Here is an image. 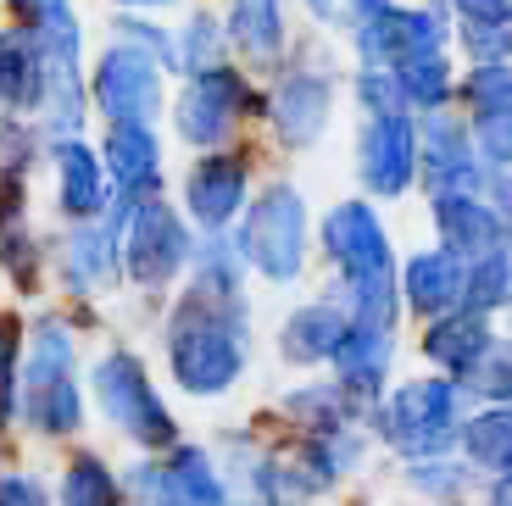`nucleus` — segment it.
Here are the masks:
<instances>
[{
	"instance_id": "nucleus-12",
	"label": "nucleus",
	"mask_w": 512,
	"mask_h": 506,
	"mask_svg": "<svg viewBox=\"0 0 512 506\" xmlns=\"http://www.w3.org/2000/svg\"><path fill=\"white\" fill-rule=\"evenodd\" d=\"M362 173L379 195H401L412 178V128L401 112H379L362 140Z\"/></svg>"
},
{
	"instance_id": "nucleus-3",
	"label": "nucleus",
	"mask_w": 512,
	"mask_h": 506,
	"mask_svg": "<svg viewBox=\"0 0 512 506\" xmlns=\"http://www.w3.org/2000/svg\"><path fill=\"white\" fill-rule=\"evenodd\" d=\"M373 429L401 456H435L457 445L462 429V384L457 379H412L373 406Z\"/></svg>"
},
{
	"instance_id": "nucleus-5",
	"label": "nucleus",
	"mask_w": 512,
	"mask_h": 506,
	"mask_svg": "<svg viewBox=\"0 0 512 506\" xmlns=\"http://www.w3.org/2000/svg\"><path fill=\"white\" fill-rule=\"evenodd\" d=\"M301 245H307V217H301V195L290 190H268L262 201L245 212L240 223V262H251L256 273H268V279H295L301 273Z\"/></svg>"
},
{
	"instance_id": "nucleus-13",
	"label": "nucleus",
	"mask_w": 512,
	"mask_h": 506,
	"mask_svg": "<svg viewBox=\"0 0 512 506\" xmlns=\"http://www.w3.org/2000/svg\"><path fill=\"white\" fill-rule=\"evenodd\" d=\"M462 279H468V262L440 245V251L412 256L401 290H407V306L418 317H440V312H451V306H462Z\"/></svg>"
},
{
	"instance_id": "nucleus-19",
	"label": "nucleus",
	"mask_w": 512,
	"mask_h": 506,
	"mask_svg": "<svg viewBox=\"0 0 512 506\" xmlns=\"http://www.w3.org/2000/svg\"><path fill=\"white\" fill-rule=\"evenodd\" d=\"M284 412L301 423V434H334V429H351L362 412V401L340 384H307V390L284 395Z\"/></svg>"
},
{
	"instance_id": "nucleus-11",
	"label": "nucleus",
	"mask_w": 512,
	"mask_h": 506,
	"mask_svg": "<svg viewBox=\"0 0 512 506\" xmlns=\"http://www.w3.org/2000/svg\"><path fill=\"white\" fill-rule=\"evenodd\" d=\"M95 95H101V106L112 112V123H140L156 106V95H162V78H156V67L145 62V56L112 51L101 67V78H95Z\"/></svg>"
},
{
	"instance_id": "nucleus-20",
	"label": "nucleus",
	"mask_w": 512,
	"mask_h": 506,
	"mask_svg": "<svg viewBox=\"0 0 512 506\" xmlns=\"http://www.w3.org/2000/svg\"><path fill=\"white\" fill-rule=\"evenodd\" d=\"M45 95V67H39V45L28 34L0 39V101L34 106Z\"/></svg>"
},
{
	"instance_id": "nucleus-9",
	"label": "nucleus",
	"mask_w": 512,
	"mask_h": 506,
	"mask_svg": "<svg viewBox=\"0 0 512 506\" xmlns=\"http://www.w3.org/2000/svg\"><path fill=\"white\" fill-rule=\"evenodd\" d=\"M390 356H396V345H390V329H357L351 323L346 340L334 345V384L340 390H351L357 401H373V395L384 390V379H390Z\"/></svg>"
},
{
	"instance_id": "nucleus-2",
	"label": "nucleus",
	"mask_w": 512,
	"mask_h": 506,
	"mask_svg": "<svg viewBox=\"0 0 512 506\" xmlns=\"http://www.w3.org/2000/svg\"><path fill=\"white\" fill-rule=\"evenodd\" d=\"M12 418H23L34 434H73L84 423V401H78L73 379V334L45 317L28 334V362L17 367L12 384Z\"/></svg>"
},
{
	"instance_id": "nucleus-17",
	"label": "nucleus",
	"mask_w": 512,
	"mask_h": 506,
	"mask_svg": "<svg viewBox=\"0 0 512 506\" xmlns=\"http://www.w3.org/2000/svg\"><path fill=\"white\" fill-rule=\"evenodd\" d=\"M167 479H173V490L184 495V506H229V484H223L218 462L201 451V445H167L162 456Z\"/></svg>"
},
{
	"instance_id": "nucleus-23",
	"label": "nucleus",
	"mask_w": 512,
	"mask_h": 506,
	"mask_svg": "<svg viewBox=\"0 0 512 506\" xmlns=\"http://www.w3.org/2000/svg\"><path fill=\"white\" fill-rule=\"evenodd\" d=\"M323 112H329V89H323L318 78L295 73L290 84H284V95H279V123H284V134H290L295 145H307L312 134L323 128Z\"/></svg>"
},
{
	"instance_id": "nucleus-25",
	"label": "nucleus",
	"mask_w": 512,
	"mask_h": 506,
	"mask_svg": "<svg viewBox=\"0 0 512 506\" xmlns=\"http://www.w3.org/2000/svg\"><path fill=\"white\" fill-rule=\"evenodd\" d=\"M468 462H451L446 451L435 456H407V484L418 495H429V501H457L462 490H468Z\"/></svg>"
},
{
	"instance_id": "nucleus-29",
	"label": "nucleus",
	"mask_w": 512,
	"mask_h": 506,
	"mask_svg": "<svg viewBox=\"0 0 512 506\" xmlns=\"http://www.w3.org/2000/svg\"><path fill=\"white\" fill-rule=\"evenodd\" d=\"M462 384H474L479 395H490V406H507V351L490 345V351L468 367V379H462Z\"/></svg>"
},
{
	"instance_id": "nucleus-31",
	"label": "nucleus",
	"mask_w": 512,
	"mask_h": 506,
	"mask_svg": "<svg viewBox=\"0 0 512 506\" xmlns=\"http://www.w3.org/2000/svg\"><path fill=\"white\" fill-rule=\"evenodd\" d=\"M17 6H23V12L34 17V23H45L51 12H62V0H17Z\"/></svg>"
},
{
	"instance_id": "nucleus-16",
	"label": "nucleus",
	"mask_w": 512,
	"mask_h": 506,
	"mask_svg": "<svg viewBox=\"0 0 512 506\" xmlns=\"http://www.w3.org/2000/svg\"><path fill=\"white\" fill-rule=\"evenodd\" d=\"M240 201H245V162H234V156H206L190 173V206L206 228L229 223Z\"/></svg>"
},
{
	"instance_id": "nucleus-24",
	"label": "nucleus",
	"mask_w": 512,
	"mask_h": 506,
	"mask_svg": "<svg viewBox=\"0 0 512 506\" xmlns=\"http://www.w3.org/2000/svg\"><path fill=\"white\" fill-rule=\"evenodd\" d=\"M62 206L73 217H95L106 206V190H101V167L84 145H62Z\"/></svg>"
},
{
	"instance_id": "nucleus-26",
	"label": "nucleus",
	"mask_w": 512,
	"mask_h": 506,
	"mask_svg": "<svg viewBox=\"0 0 512 506\" xmlns=\"http://www.w3.org/2000/svg\"><path fill=\"white\" fill-rule=\"evenodd\" d=\"M462 306H474V312H501L507 306V251L501 245L474 256L468 279H462Z\"/></svg>"
},
{
	"instance_id": "nucleus-6",
	"label": "nucleus",
	"mask_w": 512,
	"mask_h": 506,
	"mask_svg": "<svg viewBox=\"0 0 512 506\" xmlns=\"http://www.w3.org/2000/svg\"><path fill=\"white\" fill-rule=\"evenodd\" d=\"M117 245H123L128 279L140 284V290H162V284L184 267V256H190V240H184L179 217L167 212L162 201H134Z\"/></svg>"
},
{
	"instance_id": "nucleus-7",
	"label": "nucleus",
	"mask_w": 512,
	"mask_h": 506,
	"mask_svg": "<svg viewBox=\"0 0 512 506\" xmlns=\"http://www.w3.org/2000/svg\"><path fill=\"white\" fill-rule=\"evenodd\" d=\"M323 240H329V256L340 262V273H346V279H373V273H390V240H384L379 217H373L362 201H346L340 212H329Z\"/></svg>"
},
{
	"instance_id": "nucleus-15",
	"label": "nucleus",
	"mask_w": 512,
	"mask_h": 506,
	"mask_svg": "<svg viewBox=\"0 0 512 506\" xmlns=\"http://www.w3.org/2000/svg\"><path fill=\"white\" fill-rule=\"evenodd\" d=\"M346 329H351V312H340V306H329V301H312V306H301V312L284 323V334H279V345H284V356L290 362H329L334 356V345L346 340Z\"/></svg>"
},
{
	"instance_id": "nucleus-27",
	"label": "nucleus",
	"mask_w": 512,
	"mask_h": 506,
	"mask_svg": "<svg viewBox=\"0 0 512 506\" xmlns=\"http://www.w3.org/2000/svg\"><path fill=\"white\" fill-rule=\"evenodd\" d=\"M112 262H117L112 240H101V234H73V240H67V256H62V273L78 295H90L95 279H101Z\"/></svg>"
},
{
	"instance_id": "nucleus-22",
	"label": "nucleus",
	"mask_w": 512,
	"mask_h": 506,
	"mask_svg": "<svg viewBox=\"0 0 512 506\" xmlns=\"http://www.w3.org/2000/svg\"><path fill=\"white\" fill-rule=\"evenodd\" d=\"M112 173L123 195L156 190V162H151V134L140 123H112Z\"/></svg>"
},
{
	"instance_id": "nucleus-14",
	"label": "nucleus",
	"mask_w": 512,
	"mask_h": 506,
	"mask_svg": "<svg viewBox=\"0 0 512 506\" xmlns=\"http://www.w3.org/2000/svg\"><path fill=\"white\" fill-rule=\"evenodd\" d=\"M435 223H440V245L457 251L462 262L468 256H485L501 245V217L479 206V195H457V190H440L435 201Z\"/></svg>"
},
{
	"instance_id": "nucleus-21",
	"label": "nucleus",
	"mask_w": 512,
	"mask_h": 506,
	"mask_svg": "<svg viewBox=\"0 0 512 506\" xmlns=\"http://www.w3.org/2000/svg\"><path fill=\"white\" fill-rule=\"evenodd\" d=\"M62 506H123V484L101 456L78 451L62 468Z\"/></svg>"
},
{
	"instance_id": "nucleus-32",
	"label": "nucleus",
	"mask_w": 512,
	"mask_h": 506,
	"mask_svg": "<svg viewBox=\"0 0 512 506\" xmlns=\"http://www.w3.org/2000/svg\"><path fill=\"white\" fill-rule=\"evenodd\" d=\"M490 506H512L507 501V473H496V484H490Z\"/></svg>"
},
{
	"instance_id": "nucleus-30",
	"label": "nucleus",
	"mask_w": 512,
	"mask_h": 506,
	"mask_svg": "<svg viewBox=\"0 0 512 506\" xmlns=\"http://www.w3.org/2000/svg\"><path fill=\"white\" fill-rule=\"evenodd\" d=\"M0 506H51L45 479H34V473H0Z\"/></svg>"
},
{
	"instance_id": "nucleus-4",
	"label": "nucleus",
	"mask_w": 512,
	"mask_h": 506,
	"mask_svg": "<svg viewBox=\"0 0 512 506\" xmlns=\"http://www.w3.org/2000/svg\"><path fill=\"white\" fill-rule=\"evenodd\" d=\"M95 401L145 451H167V445L179 440V423L162 406V395H156L151 373L140 367V356H128V351L101 356V367H95Z\"/></svg>"
},
{
	"instance_id": "nucleus-28",
	"label": "nucleus",
	"mask_w": 512,
	"mask_h": 506,
	"mask_svg": "<svg viewBox=\"0 0 512 506\" xmlns=\"http://www.w3.org/2000/svg\"><path fill=\"white\" fill-rule=\"evenodd\" d=\"M234 23H240V39L256 56L279 51V6L273 0H234Z\"/></svg>"
},
{
	"instance_id": "nucleus-33",
	"label": "nucleus",
	"mask_w": 512,
	"mask_h": 506,
	"mask_svg": "<svg viewBox=\"0 0 512 506\" xmlns=\"http://www.w3.org/2000/svg\"><path fill=\"white\" fill-rule=\"evenodd\" d=\"M312 6H318V12H329V0H312Z\"/></svg>"
},
{
	"instance_id": "nucleus-18",
	"label": "nucleus",
	"mask_w": 512,
	"mask_h": 506,
	"mask_svg": "<svg viewBox=\"0 0 512 506\" xmlns=\"http://www.w3.org/2000/svg\"><path fill=\"white\" fill-rule=\"evenodd\" d=\"M457 445L468 451V468L490 473V479H496V473H507L512 468V418H507V406H490V412L462 418Z\"/></svg>"
},
{
	"instance_id": "nucleus-10",
	"label": "nucleus",
	"mask_w": 512,
	"mask_h": 506,
	"mask_svg": "<svg viewBox=\"0 0 512 506\" xmlns=\"http://www.w3.org/2000/svg\"><path fill=\"white\" fill-rule=\"evenodd\" d=\"M234 112H240V78L223 73V67H206L190 89H184V106H179V128L190 134L195 145H212L229 134Z\"/></svg>"
},
{
	"instance_id": "nucleus-8",
	"label": "nucleus",
	"mask_w": 512,
	"mask_h": 506,
	"mask_svg": "<svg viewBox=\"0 0 512 506\" xmlns=\"http://www.w3.org/2000/svg\"><path fill=\"white\" fill-rule=\"evenodd\" d=\"M490 329H485V312L474 306H451V312L429 317V334H423V356L446 373V379H468V367L490 351Z\"/></svg>"
},
{
	"instance_id": "nucleus-1",
	"label": "nucleus",
	"mask_w": 512,
	"mask_h": 506,
	"mask_svg": "<svg viewBox=\"0 0 512 506\" xmlns=\"http://www.w3.org/2000/svg\"><path fill=\"white\" fill-rule=\"evenodd\" d=\"M167 367L190 395H223L245 373L240 301H212L190 290L167 317Z\"/></svg>"
}]
</instances>
